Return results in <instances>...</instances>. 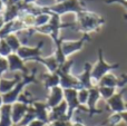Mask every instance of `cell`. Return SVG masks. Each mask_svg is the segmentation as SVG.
<instances>
[{"instance_id": "6da1fadb", "label": "cell", "mask_w": 127, "mask_h": 126, "mask_svg": "<svg viewBox=\"0 0 127 126\" xmlns=\"http://www.w3.org/2000/svg\"><path fill=\"white\" fill-rule=\"evenodd\" d=\"M78 30L83 31L84 35H89L93 31H98L101 26L105 25V19L92 11H85L76 15Z\"/></svg>"}, {"instance_id": "7a4b0ae2", "label": "cell", "mask_w": 127, "mask_h": 126, "mask_svg": "<svg viewBox=\"0 0 127 126\" xmlns=\"http://www.w3.org/2000/svg\"><path fill=\"white\" fill-rule=\"evenodd\" d=\"M51 15V19L46 26L40 27V28H35L36 32L44 33V35H48L53 38L54 41L59 39V32L62 29H72V30H78V26L77 22H71V24H64L60 20V16L56 15L53 12H48Z\"/></svg>"}, {"instance_id": "3957f363", "label": "cell", "mask_w": 127, "mask_h": 126, "mask_svg": "<svg viewBox=\"0 0 127 126\" xmlns=\"http://www.w3.org/2000/svg\"><path fill=\"white\" fill-rule=\"evenodd\" d=\"M87 11L85 3L80 0H66L60 3H55L50 7H44V12H53L60 16L68 12H74L76 15Z\"/></svg>"}, {"instance_id": "277c9868", "label": "cell", "mask_w": 127, "mask_h": 126, "mask_svg": "<svg viewBox=\"0 0 127 126\" xmlns=\"http://www.w3.org/2000/svg\"><path fill=\"white\" fill-rule=\"evenodd\" d=\"M32 83H36V84L38 83L37 78H36V69L31 74H29V75H22V79L16 85L15 88H13L12 91H10L9 93L2 95L3 104H7V105L15 104V103L18 100L19 96L24 93L25 87L29 84H32Z\"/></svg>"}, {"instance_id": "5b68a950", "label": "cell", "mask_w": 127, "mask_h": 126, "mask_svg": "<svg viewBox=\"0 0 127 126\" xmlns=\"http://www.w3.org/2000/svg\"><path fill=\"white\" fill-rule=\"evenodd\" d=\"M119 68V64H108L105 62L104 59V51L101 48L98 49V59L97 63L92 70V79H93V84L96 87L98 85L99 80L106 75V74L110 73V71L115 70V69Z\"/></svg>"}, {"instance_id": "8992f818", "label": "cell", "mask_w": 127, "mask_h": 126, "mask_svg": "<svg viewBox=\"0 0 127 126\" xmlns=\"http://www.w3.org/2000/svg\"><path fill=\"white\" fill-rule=\"evenodd\" d=\"M64 96H65V100L68 106V112H67L68 121H71L72 115H74L76 109H80V111L87 112L88 113L87 107L81 106L80 103H79L78 91H77V89H64Z\"/></svg>"}, {"instance_id": "52a82bcc", "label": "cell", "mask_w": 127, "mask_h": 126, "mask_svg": "<svg viewBox=\"0 0 127 126\" xmlns=\"http://www.w3.org/2000/svg\"><path fill=\"white\" fill-rule=\"evenodd\" d=\"M42 46H44V41H40L36 47L21 46L17 54L24 62H37L41 57Z\"/></svg>"}, {"instance_id": "ba28073f", "label": "cell", "mask_w": 127, "mask_h": 126, "mask_svg": "<svg viewBox=\"0 0 127 126\" xmlns=\"http://www.w3.org/2000/svg\"><path fill=\"white\" fill-rule=\"evenodd\" d=\"M90 40L89 35H83V37L78 40H64L62 41V50L65 55V57L67 58L68 56L72 55V54L77 53V51L81 50V48L84 47L86 41Z\"/></svg>"}, {"instance_id": "9c48e42d", "label": "cell", "mask_w": 127, "mask_h": 126, "mask_svg": "<svg viewBox=\"0 0 127 126\" xmlns=\"http://www.w3.org/2000/svg\"><path fill=\"white\" fill-rule=\"evenodd\" d=\"M60 77V85L63 89H83L80 83H79L78 78L72 76L70 73H60V71H56Z\"/></svg>"}, {"instance_id": "30bf717a", "label": "cell", "mask_w": 127, "mask_h": 126, "mask_svg": "<svg viewBox=\"0 0 127 126\" xmlns=\"http://www.w3.org/2000/svg\"><path fill=\"white\" fill-rule=\"evenodd\" d=\"M125 93V88H123L121 92L116 93L113 97H110L108 100H106L107 106L113 113H123L126 111L125 102L123 100V95Z\"/></svg>"}, {"instance_id": "8fae6325", "label": "cell", "mask_w": 127, "mask_h": 126, "mask_svg": "<svg viewBox=\"0 0 127 126\" xmlns=\"http://www.w3.org/2000/svg\"><path fill=\"white\" fill-rule=\"evenodd\" d=\"M10 71H21L22 75H29V69L26 67L25 62L18 56V54L12 53L7 57Z\"/></svg>"}, {"instance_id": "7c38bea8", "label": "cell", "mask_w": 127, "mask_h": 126, "mask_svg": "<svg viewBox=\"0 0 127 126\" xmlns=\"http://www.w3.org/2000/svg\"><path fill=\"white\" fill-rule=\"evenodd\" d=\"M100 97V94H99V89L98 87H93V88L89 89V97H88V102H87V108H88V114L89 116L96 115V114H101L103 111L96 108V104L99 100Z\"/></svg>"}, {"instance_id": "4fadbf2b", "label": "cell", "mask_w": 127, "mask_h": 126, "mask_svg": "<svg viewBox=\"0 0 127 126\" xmlns=\"http://www.w3.org/2000/svg\"><path fill=\"white\" fill-rule=\"evenodd\" d=\"M65 100V96H64V89L60 86L54 87L49 91V95L47 98V105H48L49 109L54 108V107L58 106L60 103Z\"/></svg>"}, {"instance_id": "5bb4252c", "label": "cell", "mask_w": 127, "mask_h": 126, "mask_svg": "<svg viewBox=\"0 0 127 126\" xmlns=\"http://www.w3.org/2000/svg\"><path fill=\"white\" fill-rule=\"evenodd\" d=\"M92 70H93V65L90 63H85V65H84V71L80 75L77 76V78H78L83 88L90 89L93 87H95L94 84H93V79H92Z\"/></svg>"}, {"instance_id": "9a60e30c", "label": "cell", "mask_w": 127, "mask_h": 126, "mask_svg": "<svg viewBox=\"0 0 127 126\" xmlns=\"http://www.w3.org/2000/svg\"><path fill=\"white\" fill-rule=\"evenodd\" d=\"M31 106L35 109V115L36 120H39L41 122H45L47 125L49 124V107L47 103L44 102H33Z\"/></svg>"}, {"instance_id": "2e32d148", "label": "cell", "mask_w": 127, "mask_h": 126, "mask_svg": "<svg viewBox=\"0 0 127 126\" xmlns=\"http://www.w3.org/2000/svg\"><path fill=\"white\" fill-rule=\"evenodd\" d=\"M30 105L24 104L20 102H16L15 104H12V108H11V116H12V122L13 124H19L22 121V118L25 117V115L27 114Z\"/></svg>"}, {"instance_id": "e0dca14e", "label": "cell", "mask_w": 127, "mask_h": 126, "mask_svg": "<svg viewBox=\"0 0 127 126\" xmlns=\"http://www.w3.org/2000/svg\"><path fill=\"white\" fill-rule=\"evenodd\" d=\"M21 12H20V9L18 3H8L6 4V8H4V11L2 12V17H3L4 24L9 21H12V20H16L17 18L20 17Z\"/></svg>"}, {"instance_id": "ac0fdd59", "label": "cell", "mask_w": 127, "mask_h": 126, "mask_svg": "<svg viewBox=\"0 0 127 126\" xmlns=\"http://www.w3.org/2000/svg\"><path fill=\"white\" fill-rule=\"evenodd\" d=\"M12 105L3 104L0 108V126H12V116H11Z\"/></svg>"}, {"instance_id": "d6986e66", "label": "cell", "mask_w": 127, "mask_h": 126, "mask_svg": "<svg viewBox=\"0 0 127 126\" xmlns=\"http://www.w3.org/2000/svg\"><path fill=\"white\" fill-rule=\"evenodd\" d=\"M22 79V77H20L19 75L15 76V78L12 79H4V78H0V94L3 95V94L9 93L10 91H12L15 88V86Z\"/></svg>"}, {"instance_id": "ffe728a7", "label": "cell", "mask_w": 127, "mask_h": 126, "mask_svg": "<svg viewBox=\"0 0 127 126\" xmlns=\"http://www.w3.org/2000/svg\"><path fill=\"white\" fill-rule=\"evenodd\" d=\"M42 80H44V86L46 89L50 91L51 88L54 87H57L60 85V77L57 73H48V74H45L42 76Z\"/></svg>"}, {"instance_id": "44dd1931", "label": "cell", "mask_w": 127, "mask_h": 126, "mask_svg": "<svg viewBox=\"0 0 127 126\" xmlns=\"http://www.w3.org/2000/svg\"><path fill=\"white\" fill-rule=\"evenodd\" d=\"M37 63H40V64L45 65L47 68V70L50 74L56 73L59 68V64H58L57 59H56L55 56H49V57H40L39 59L37 60Z\"/></svg>"}, {"instance_id": "7402d4cb", "label": "cell", "mask_w": 127, "mask_h": 126, "mask_svg": "<svg viewBox=\"0 0 127 126\" xmlns=\"http://www.w3.org/2000/svg\"><path fill=\"white\" fill-rule=\"evenodd\" d=\"M118 82H119L118 77H116L112 73H108L99 80L97 87H114V88H118Z\"/></svg>"}, {"instance_id": "603a6c76", "label": "cell", "mask_w": 127, "mask_h": 126, "mask_svg": "<svg viewBox=\"0 0 127 126\" xmlns=\"http://www.w3.org/2000/svg\"><path fill=\"white\" fill-rule=\"evenodd\" d=\"M4 40L7 41V44L9 45V47L11 48V50H12V53L17 54V51L19 50V48L22 46L21 41H20L19 37H18L16 33H11V35L7 36L6 38H4Z\"/></svg>"}, {"instance_id": "cb8c5ba5", "label": "cell", "mask_w": 127, "mask_h": 126, "mask_svg": "<svg viewBox=\"0 0 127 126\" xmlns=\"http://www.w3.org/2000/svg\"><path fill=\"white\" fill-rule=\"evenodd\" d=\"M20 19H21L22 24L25 25L27 29H32L35 28L36 25V16L31 15V13H21L20 15Z\"/></svg>"}, {"instance_id": "d4e9b609", "label": "cell", "mask_w": 127, "mask_h": 126, "mask_svg": "<svg viewBox=\"0 0 127 126\" xmlns=\"http://www.w3.org/2000/svg\"><path fill=\"white\" fill-rule=\"evenodd\" d=\"M51 19V15L48 12H42L40 15L36 16V25L35 28H40V27H44L50 21Z\"/></svg>"}, {"instance_id": "484cf974", "label": "cell", "mask_w": 127, "mask_h": 126, "mask_svg": "<svg viewBox=\"0 0 127 126\" xmlns=\"http://www.w3.org/2000/svg\"><path fill=\"white\" fill-rule=\"evenodd\" d=\"M35 120H36L35 109H33V107L30 105V106H29L28 112H27V114L25 115V117L22 118V121L18 125H19V126H28L31 122H32V121H35Z\"/></svg>"}, {"instance_id": "4316f807", "label": "cell", "mask_w": 127, "mask_h": 126, "mask_svg": "<svg viewBox=\"0 0 127 126\" xmlns=\"http://www.w3.org/2000/svg\"><path fill=\"white\" fill-rule=\"evenodd\" d=\"M98 89L100 97L104 98L105 100H108L116 94V88H114V87H98Z\"/></svg>"}, {"instance_id": "83f0119b", "label": "cell", "mask_w": 127, "mask_h": 126, "mask_svg": "<svg viewBox=\"0 0 127 126\" xmlns=\"http://www.w3.org/2000/svg\"><path fill=\"white\" fill-rule=\"evenodd\" d=\"M11 54H12V50L9 47V45L7 44V41L4 39H1L0 40V57L7 58Z\"/></svg>"}, {"instance_id": "f1b7e54d", "label": "cell", "mask_w": 127, "mask_h": 126, "mask_svg": "<svg viewBox=\"0 0 127 126\" xmlns=\"http://www.w3.org/2000/svg\"><path fill=\"white\" fill-rule=\"evenodd\" d=\"M88 97H89V89L83 88V89H79L78 91V100H79L81 106L87 105Z\"/></svg>"}, {"instance_id": "f546056e", "label": "cell", "mask_w": 127, "mask_h": 126, "mask_svg": "<svg viewBox=\"0 0 127 126\" xmlns=\"http://www.w3.org/2000/svg\"><path fill=\"white\" fill-rule=\"evenodd\" d=\"M122 122V116L119 113H113V115H110L107 120L104 122V124H109L112 126H116L118 123ZM103 124V125H104Z\"/></svg>"}, {"instance_id": "4dcf8cb0", "label": "cell", "mask_w": 127, "mask_h": 126, "mask_svg": "<svg viewBox=\"0 0 127 126\" xmlns=\"http://www.w3.org/2000/svg\"><path fill=\"white\" fill-rule=\"evenodd\" d=\"M8 70H9L8 59L4 57H0V77Z\"/></svg>"}, {"instance_id": "1f68e13d", "label": "cell", "mask_w": 127, "mask_h": 126, "mask_svg": "<svg viewBox=\"0 0 127 126\" xmlns=\"http://www.w3.org/2000/svg\"><path fill=\"white\" fill-rule=\"evenodd\" d=\"M68 122H64V121H56V122L49 123L48 126H67Z\"/></svg>"}, {"instance_id": "d6a6232c", "label": "cell", "mask_w": 127, "mask_h": 126, "mask_svg": "<svg viewBox=\"0 0 127 126\" xmlns=\"http://www.w3.org/2000/svg\"><path fill=\"white\" fill-rule=\"evenodd\" d=\"M46 125L47 124L45 122H41V121H39V120H35V121H32L28 126H46Z\"/></svg>"}, {"instance_id": "836d02e7", "label": "cell", "mask_w": 127, "mask_h": 126, "mask_svg": "<svg viewBox=\"0 0 127 126\" xmlns=\"http://www.w3.org/2000/svg\"><path fill=\"white\" fill-rule=\"evenodd\" d=\"M119 114H121V116H122V121L127 125V111L123 112V113H119Z\"/></svg>"}, {"instance_id": "e575fe53", "label": "cell", "mask_w": 127, "mask_h": 126, "mask_svg": "<svg viewBox=\"0 0 127 126\" xmlns=\"http://www.w3.org/2000/svg\"><path fill=\"white\" fill-rule=\"evenodd\" d=\"M118 3H121L122 6H124V7H125V9H126V13H125V15H124V19L127 20V1H119Z\"/></svg>"}, {"instance_id": "d590c367", "label": "cell", "mask_w": 127, "mask_h": 126, "mask_svg": "<svg viewBox=\"0 0 127 126\" xmlns=\"http://www.w3.org/2000/svg\"><path fill=\"white\" fill-rule=\"evenodd\" d=\"M21 2H24L26 4H35L37 3V0H21Z\"/></svg>"}, {"instance_id": "8d00e7d4", "label": "cell", "mask_w": 127, "mask_h": 126, "mask_svg": "<svg viewBox=\"0 0 127 126\" xmlns=\"http://www.w3.org/2000/svg\"><path fill=\"white\" fill-rule=\"evenodd\" d=\"M119 1H127V0H105L106 3H113V2H117L118 3Z\"/></svg>"}, {"instance_id": "74e56055", "label": "cell", "mask_w": 127, "mask_h": 126, "mask_svg": "<svg viewBox=\"0 0 127 126\" xmlns=\"http://www.w3.org/2000/svg\"><path fill=\"white\" fill-rule=\"evenodd\" d=\"M4 8H6V6H4L3 2L0 0V12H3V11H4Z\"/></svg>"}, {"instance_id": "f35d334b", "label": "cell", "mask_w": 127, "mask_h": 126, "mask_svg": "<svg viewBox=\"0 0 127 126\" xmlns=\"http://www.w3.org/2000/svg\"><path fill=\"white\" fill-rule=\"evenodd\" d=\"M70 126H85V125L79 122H75V123H70Z\"/></svg>"}, {"instance_id": "ab89813d", "label": "cell", "mask_w": 127, "mask_h": 126, "mask_svg": "<svg viewBox=\"0 0 127 126\" xmlns=\"http://www.w3.org/2000/svg\"><path fill=\"white\" fill-rule=\"evenodd\" d=\"M4 25V20H3V17H2V15L0 16V29L2 28V26Z\"/></svg>"}, {"instance_id": "60d3db41", "label": "cell", "mask_w": 127, "mask_h": 126, "mask_svg": "<svg viewBox=\"0 0 127 126\" xmlns=\"http://www.w3.org/2000/svg\"><path fill=\"white\" fill-rule=\"evenodd\" d=\"M21 0H10V1L8 2V3H12V4H15V3H18V2H20ZM7 3V4H8Z\"/></svg>"}, {"instance_id": "b9f144b4", "label": "cell", "mask_w": 127, "mask_h": 126, "mask_svg": "<svg viewBox=\"0 0 127 126\" xmlns=\"http://www.w3.org/2000/svg\"><path fill=\"white\" fill-rule=\"evenodd\" d=\"M2 105H3V98H2V95L0 94V108L2 107Z\"/></svg>"}, {"instance_id": "7bdbcfd3", "label": "cell", "mask_w": 127, "mask_h": 126, "mask_svg": "<svg viewBox=\"0 0 127 126\" xmlns=\"http://www.w3.org/2000/svg\"><path fill=\"white\" fill-rule=\"evenodd\" d=\"M1 1H2V2H3V4H4V6H6V4H7V3H8V2H9V1H10V0H1Z\"/></svg>"}, {"instance_id": "ee69618b", "label": "cell", "mask_w": 127, "mask_h": 126, "mask_svg": "<svg viewBox=\"0 0 127 126\" xmlns=\"http://www.w3.org/2000/svg\"><path fill=\"white\" fill-rule=\"evenodd\" d=\"M66 0H56V3H60V2H64Z\"/></svg>"}, {"instance_id": "f6af8a7d", "label": "cell", "mask_w": 127, "mask_h": 126, "mask_svg": "<svg viewBox=\"0 0 127 126\" xmlns=\"http://www.w3.org/2000/svg\"><path fill=\"white\" fill-rule=\"evenodd\" d=\"M125 108H126V111H127V103H125Z\"/></svg>"}, {"instance_id": "bcb514c9", "label": "cell", "mask_w": 127, "mask_h": 126, "mask_svg": "<svg viewBox=\"0 0 127 126\" xmlns=\"http://www.w3.org/2000/svg\"><path fill=\"white\" fill-rule=\"evenodd\" d=\"M12 126H19V125H17V124H13Z\"/></svg>"}, {"instance_id": "7dc6e473", "label": "cell", "mask_w": 127, "mask_h": 126, "mask_svg": "<svg viewBox=\"0 0 127 126\" xmlns=\"http://www.w3.org/2000/svg\"><path fill=\"white\" fill-rule=\"evenodd\" d=\"M0 40H1V38H0Z\"/></svg>"}, {"instance_id": "c3c4849f", "label": "cell", "mask_w": 127, "mask_h": 126, "mask_svg": "<svg viewBox=\"0 0 127 126\" xmlns=\"http://www.w3.org/2000/svg\"><path fill=\"white\" fill-rule=\"evenodd\" d=\"M0 78H1V77H0Z\"/></svg>"}]
</instances>
